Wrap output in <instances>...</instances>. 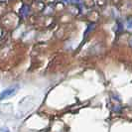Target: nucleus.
I'll return each mask as SVG.
<instances>
[{"label": "nucleus", "instance_id": "f257e3e1", "mask_svg": "<svg viewBox=\"0 0 132 132\" xmlns=\"http://www.w3.org/2000/svg\"><path fill=\"white\" fill-rule=\"evenodd\" d=\"M18 89H19V86H10V87H8V88H6V89H4L2 93H0V99L3 100V99L12 97L13 95H15V94L17 93Z\"/></svg>", "mask_w": 132, "mask_h": 132}, {"label": "nucleus", "instance_id": "f03ea898", "mask_svg": "<svg viewBox=\"0 0 132 132\" xmlns=\"http://www.w3.org/2000/svg\"><path fill=\"white\" fill-rule=\"evenodd\" d=\"M0 132H10V130H9V128H8V127L4 126V127H2V128L0 129Z\"/></svg>", "mask_w": 132, "mask_h": 132}, {"label": "nucleus", "instance_id": "7ed1b4c3", "mask_svg": "<svg viewBox=\"0 0 132 132\" xmlns=\"http://www.w3.org/2000/svg\"><path fill=\"white\" fill-rule=\"evenodd\" d=\"M127 28L128 29H132V20H129L127 22Z\"/></svg>", "mask_w": 132, "mask_h": 132}, {"label": "nucleus", "instance_id": "20e7f679", "mask_svg": "<svg viewBox=\"0 0 132 132\" xmlns=\"http://www.w3.org/2000/svg\"><path fill=\"white\" fill-rule=\"evenodd\" d=\"M129 44H130V45L132 46V38L130 39V41H129Z\"/></svg>", "mask_w": 132, "mask_h": 132}]
</instances>
